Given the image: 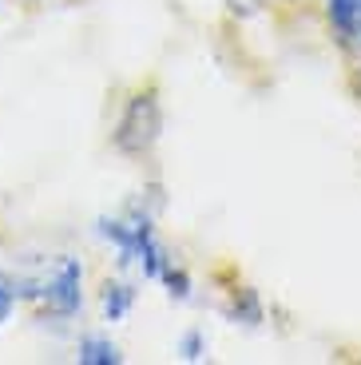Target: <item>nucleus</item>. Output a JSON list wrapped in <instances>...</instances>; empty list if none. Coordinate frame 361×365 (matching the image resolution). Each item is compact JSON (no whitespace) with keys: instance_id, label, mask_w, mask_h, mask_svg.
<instances>
[{"instance_id":"obj_10","label":"nucleus","mask_w":361,"mask_h":365,"mask_svg":"<svg viewBox=\"0 0 361 365\" xmlns=\"http://www.w3.org/2000/svg\"><path fill=\"white\" fill-rule=\"evenodd\" d=\"M282 4H298V0H282Z\"/></svg>"},{"instance_id":"obj_11","label":"nucleus","mask_w":361,"mask_h":365,"mask_svg":"<svg viewBox=\"0 0 361 365\" xmlns=\"http://www.w3.org/2000/svg\"><path fill=\"white\" fill-rule=\"evenodd\" d=\"M28 4H40V0H28Z\"/></svg>"},{"instance_id":"obj_1","label":"nucleus","mask_w":361,"mask_h":365,"mask_svg":"<svg viewBox=\"0 0 361 365\" xmlns=\"http://www.w3.org/2000/svg\"><path fill=\"white\" fill-rule=\"evenodd\" d=\"M96 235L116 250L119 266L139 270V278L159 282L163 290L179 302L190 298L195 282H190V274L175 262L171 250L163 247L159 230H155V215L143 202H131L123 215H103V219H96Z\"/></svg>"},{"instance_id":"obj_5","label":"nucleus","mask_w":361,"mask_h":365,"mask_svg":"<svg viewBox=\"0 0 361 365\" xmlns=\"http://www.w3.org/2000/svg\"><path fill=\"white\" fill-rule=\"evenodd\" d=\"M76 361L80 365H119L123 354H119V346L108 334H83V338L76 341Z\"/></svg>"},{"instance_id":"obj_6","label":"nucleus","mask_w":361,"mask_h":365,"mask_svg":"<svg viewBox=\"0 0 361 365\" xmlns=\"http://www.w3.org/2000/svg\"><path fill=\"white\" fill-rule=\"evenodd\" d=\"M226 318L230 322H243V326H258L262 318H266V306H262L258 290H250V286H243V290H235V298L226 302Z\"/></svg>"},{"instance_id":"obj_12","label":"nucleus","mask_w":361,"mask_h":365,"mask_svg":"<svg viewBox=\"0 0 361 365\" xmlns=\"http://www.w3.org/2000/svg\"><path fill=\"white\" fill-rule=\"evenodd\" d=\"M0 4H4V0H0Z\"/></svg>"},{"instance_id":"obj_8","label":"nucleus","mask_w":361,"mask_h":365,"mask_svg":"<svg viewBox=\"0 0 361 365\" xmlns=\"http://www.w3.org/2000/svg\"><path fill=\"white\" fill-rule=\"evenodd\" d=\"M16 306H20V278L0 274V326L16 314Z\"/></svg>"},{"instance_id":"obj_2","label":"nucleus","mask_w":361,"mask_h":365,"mask_svg":"<svg viewBox=\"0 0 361 365\" xmlns=\"http://www.w3.org/2000/svg\"><path fill=\"white\" fill-rule=\"evenodd\" d=\"M83 278L80 258L60 255L40 278H20V302H32L44 322H76L83 314Z\"/></svg>"},{"instance_id":"obj_4","label":"nucleus","mask_w":361,"mask_h":365,"mask_svg":"<svg viewBox=\"0 0 361 365\" xmlns=\"http://www.w3.org/2000/svg\"><path fill=\"white\" fill-rule=\"evenodd\" d=\"M136 286L123 282V278H108V282L100 286V314L103 322H123L131 318V310H136Z\"/></svg>"},{"instance_id":"obj_9","label":"nucleus","mask_w":361,"mask_h":365,"mask_svg":"<svg viewBox=\"0 0 361 365\" xmlns=\"http://www.w3.org/2000/svg\"><path fill=\"white\" fill-rule=\"evenodd\" d=\"M226 9L235 12L238 20H246V16H258L262 12V4H266V0H223Z\"/></svg>"},{"instance_id":"obj_7","label":"nucleus","mask_w":361,"mask_h":365,"mask_svg":"<svg viewBox=\"0 0 361 365\" xmlns=\"http://www.w3.org/2000/svg\"><path fill=\"white\" fill-rule=\"evenodd\" d=\"M175 354L183 357V361H203V357L210 354V341L203 329H183V338L175 341Z\"/></svg>"},{"instance_id":"obj_3","label":"nucleus","mask_w":361,"mask_h":365,"mask_svg":"<svg viewBox=\"0 0 361 365\" xmlns=\"http://www.w3.org/2000/svg\"><path fill=\"white\" fill-rule=\"evenodd\" d=\"M163 131V108H159V96L155 88L136 91L131 100L123 103V111L116 115V128H111V147L127 159H143L147 151L155 147Z\"/></svg>"}]
</instances>
